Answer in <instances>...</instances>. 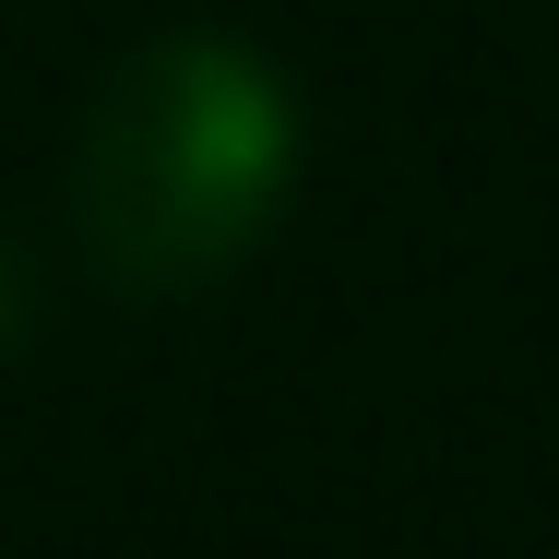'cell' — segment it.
Masks as SVG:
<instances>
[{
  "mask_svg": "<svg viewBox=\"0 0 559 559\" xmlns=\"http://www.w3.org/2000/svg\"><path fill=\"white\" fill-rule=\"evenodd\" d=\"M298 167V108L238 36H167L84 119V238L119 286L167 298L226 274Z\"/></svg>",
  "mask_w": 559,
  "mask_h": 559,
  "instance_id": "obj_1",
  "label": "cell"
}]
</instances>
